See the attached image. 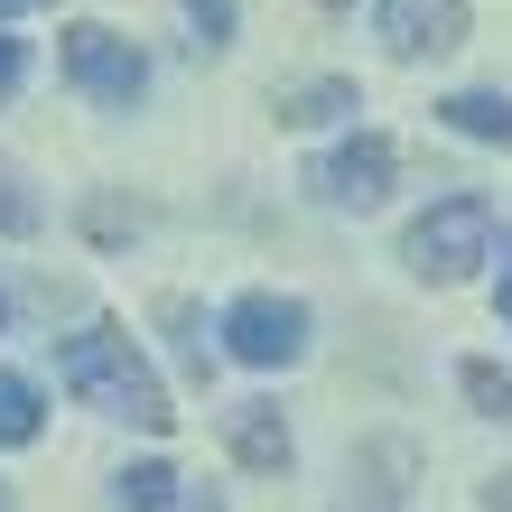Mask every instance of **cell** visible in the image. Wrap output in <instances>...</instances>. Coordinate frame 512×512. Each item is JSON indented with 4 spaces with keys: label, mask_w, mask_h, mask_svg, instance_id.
<instances>
[{
    "label": "cell",
    "mask_w": 512,
    "mask_h": 512,
    "mask_svg": "<svg viewBox=\"0 0 512 512\" xmlns=\"http://www.w3.org/2000/svg\"><path fill=\"white\" fill-rule=\"evenodd\" d=\"M56 382H66L84 410L131 419V429H149V438H168V429H177L168 382L140 364V345L122 336V326H84V336H66V345H56Z\"/></svg>",
    "instance_id": "cell-1"
},
{
    "label": "cell",
    "mask_w": 512,
    "mask_h": 512,
    "mask_svg": "<svg viewBox=\"0 0 512 512\" xmlns=\"http://www.w3.org/2000/svg\"><path fill=\"white\" fill-rule=\"evenodd\" d=\"M401 252H410L419 280H438V289H447V280H466V270L494 252V205H485V196H438L429 215L410 224V243H401Z\"/></svg>",
    "instance_id": "cell-2"
},
{
    "label": "cell",
    "mask_w": 512,
    "mask_h": 512,
    "mask_svg": "<svg viewBox=\"0 0 512 512\" xmlns=\"http://www.w3.org/2000/svg\"><path fill=\"white\" fill-rule=\"evenodd\" d=\"M224 354H233V364H252V373L298 364V354H308V308L280 298V289H243L224 308Z\"/></svg>",
    "instance_id": "cell-3"
},
{
    "label": "cell",
    "mask_w": 512,
    "mask_h": 512,
    "mask_svg": "<svg viewBox=\"0 0 512 512\" xmlns=\"http://www.w3.org/2000/svg\"><path fill=\"white\" fill-rule=\"evenodd\" d=\"M66 75H75V94H84V103L131 112V103H140V84H149V56H140L131 38H112V28L75 19V28H66Z\"/></svg>",
    "instance_id": "cell-4"
},
{
    "label": "cell",
    "mask_w": 512,
    "mask_h": 512,
    "mask_svg": "<svg viewBox=\"0 0 512 512\" xmlns=\"http://www.w3.org/2000/svg\"><path fill=\"white\" fill-rule=\"evenodd\" d=\"M391 168H401V159H391V140L382 131H354L345 149H326V159L308 168V187L326 205H345V215H373V205L391 196Z\"/></svg>",
    "instance_id": "cell-5"
},
{
    "label": "cell",
    "mask_w": 512,
    "mask_h": 512,
    "mask_svg": "<svg viewBox=\"0 0 512 512\" xmlns=\"http://www.w3.org/2000/svg\"><path fill=\"white\" fill-rule=\"evenodd\" d=\"M382 38L391 56H447L466 47V0H382Z\"/></svg>",
    "instance_id": "cell-6"
},
{
    "label": "cell",
    "mask_w": 512,
    "mask_h": 512,
    "mask_svg": "<svg viewBox=\"0 0 512 512\" xmlns=\"http://www.w3.org/2000/svg\"><path fill=\"white\" fill-rule=\"evenodd\" d=\"M224 438H233V457H243L252 475H280L289 466V419L270 410V401H243V410L224 419Z\"/></svg>",
    "instance_id": "cell-7"
},
{
    "label": "cell",
    "mask_w": 512,
    "mask_h": 512,
    "mask_svg": "<svg viewBox=\"0 0 512 512\" xmlns=\"http://www.w3.org/2000/svg\"><path fill=\"white\" fill-rule=\"evenodd\" d=\"M438 122L466 131V140H503V149H512V94H447Z\"/></svg>",
    "instance_id": "cell-8"
},
{
    "label": "cell",
    "mask_w": 512,
    "mask_h": 512,
    "mask_svg": "<svg viewBox=\"0 0 512 512\" xmlns=\"http://www.w3.org/2000/svg\"><path fill=\"white\" fill-rule=\"evenodd\" d=\"M336 112H354V84H345V75H326V84H298V94H280V122H289V131H317V122H336Z\"/></svg>",
    "instance_id": "cell-9"
},
{
    "label": "cell",
    "mask_w": 512,
    "mask_h": 512,
    "mask_svg": "<svg viewBox=\"0 0 512 512\" xmlns=\"http://www.w3.org/2000/svg\"><path fill=\"white\" fill-rule=\"evenodd\" d=\"M38 429H47V401H38V382L0 373V447H28Z\"/></svg>",
    "instance_id": "cell-10"
},
{
    "label": "cell",
    "mask_w": 512,
    "mask_h": 512,
    "mask_svg": "<svg viewBox=\"0 0 512 512\" xmlns=\"http://www.w3.org/2000/svg\"><path fill=\"white\" fill-rule=\"evenodd\" d=\"M354 475H364V503H401V475H410V447H401V438H373L364 457H354Z\"/></svg>",
    "instance_id": "cell-11"
},
{
    "label": "cell",
    "mask_w": 512,
    "mask_h": 512,
    "mask_svg": "<svg viewBox=\"0 0 512 512\" xmlns=\"http://www.w3.org/2000/svg\"><path fill=\"white\" fill-rule=\"evenodd\" d=\"M457 382H466V401L485 410V419H512V373H503V364L475 354V364H457Z\"/></svg>",
    "instance_id": "cell-12"
},
{
    "label": "cell",
    "mask_w": 512,
    "mask_h": 512,
    "mask_svg": "<svg viewBox=\"0 0 512 512\" xmlns=\"http://www.w3.org/2000/svg\"><path fill=\"white\" fill-rule=\"evenodd\" d=\"M0 233H10V243H28V233H38V196H28L19 168H0Z\"/></svg>",
    "instance_id": "cell-13"
},
{
    "label": "cell",
    "mask_w": 512,
    "mask_h": 512,
    "mask_svg": "<svg viewBox=\"0 0 512 512\" xmlns=\"http://www.w3.org/2000/svg\"><path fill=\"white\" fill-rule=\"evenodd\" d=\"M177 503V475L168 466H131L122 475V512H168Z\"/></svg>",
    "instance_id": "cell-14"
},
{
    "label": "cell",
    "mask_w": 512,
    "mask_h": 512,
    "mask_svg": "<svg viewBox=\"0 0 512 512\" xmlns=\"http://www.w3.org/2000/svg\"><path fill=\"white\" fill-rule=\"evenodd\" d=\"M140 224H149V215H140V205H122V196H94V205H84V233H94V243H131Z\"/></svg>",
    "instance_id": "cell-15"
},
{
    "label": "cell",
    "mask_w": 512,
    "mask_h": 512,
    "mask_svg": "<svg viewBox=\"0 0 512 512\" xmlns=\"http://www.w3.org/2000/svg\"><path fill=\"white\" fill-rule=\"evenodd\" d=\"M187 19H196V47H224L233 38V0H187Z\"/></svg>",
    "instance_id": "cell-16"
},
{
    "label": "cell",
    "mask_w": 512,
    "mask_h": 512,
    "mask_svg": "<svg viewBox=\"0 0 512 512\" xmlns=\"http://www.w3.org/2000/svg\"><path fill=\"white\" fill-rule=\"evenodd\" d=\"M10 84H19V38H0V103H10Z\"/></svg>",
    "instance_id": "cell-17"
},
{
    "label": "cell",
    "mask_w": 512,
    "mask_h": 512,
    "mask_svg": "<svg viewBox=\"0 0 512 512\" xmlns=\"http://www.w3.org/2000/svg\"><path fill=\"white\" fill-rule=\"evenodd\" d=\"M485 512H512V475H494V485H485Z\"/></svg>",
    "instance_id": "cell-18"
},
{
    "label": "cell",
    "mask_w": 512,
    "mask_h": 512,
    "mask_svg": "<svg viewBox=\"0 0 512 512\" xmlns=\"http://www.w3.org/2000/svg\"><path fill=\"white\" fill-rule=\"evenodd\" d=\"M503 326H512V252H503Z\"/></svg>",
    "instance_id": "cell-19"
},
{
    "label": "cell",
    "mask_w": 512,
    "mask_h": 512,
    "mask_svg": "<svg viewBox=\"0 0 512 512\" xmlns=\"http://www.w3.org/2000/svg\"><path fill=\"white\" fill-rule=\"evenodd\" d=\"M19 10H38V0H0V19H19Z\"/></svg>",
    "instance_id": "cell-20"
},
{
    "label": "cell",
    "mask_w": 512,
    "mask_h": 512,
    "mask_svg": "<svg viewBox=\"0 0 512 512\" xmlns=\"http://www.w3.org/2000/svg\"><path fill=\"white\" fill-rule=\"evenodd\" d=\"M0 512H19V494H10V485H0Z\"/></svg>",
    "instance_id": "cell-21"
},
{
    "label": "cell",
    "mask_w": 512,
    "mask_h": 512,
    "mask_svg": "<svg viewBox=\"0 0 512 512\" xmlns=\"http://www.w3.org/2000/svg\"><path fill=\"white\" fill-rule=\"evenodd\" d=\"M0 326H10V298H0Z\"/></svg>",
    "instance_id": "cell-22"
}]
</instances>
